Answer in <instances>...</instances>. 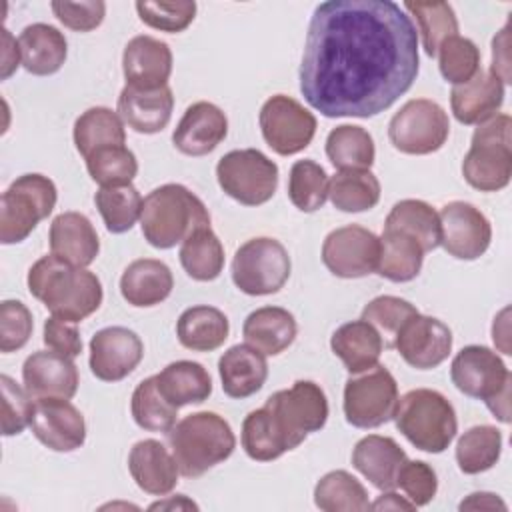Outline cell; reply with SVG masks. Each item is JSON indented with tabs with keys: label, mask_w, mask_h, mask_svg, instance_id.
<instances>
[{
	"label": "cell",
	"mask_w": 512,
	"mask_h": 512,
	"mask_svg": "<svg viewBox=\"0 0 512 512\" xmlns=\"http://www.w3.org/2000/svg\"><path fill=\"white\" fill-rule=\"evenodd\" d=\"M418 68V32L396 2L328 0L308 24L300 92L326 118H372L412 88Z\"/></svg>",
	"instance_id": "1"
},
{
	"label": "cell",
	"mask_w": 512,
	"mask_h": 512,
	"mask_svg": "<svg viewBox=\"0 0 512 512\" xmlns=\"http://www.w3.org/2000/svg\"><path fill=\"white\" fill-rule=\"evenodd\" d=\"M28 290L52 316L66 322H82L102 304V284L86 268L74 266L54 254L36 260L28 270Z\"/></svg>",
	"instance_id": "2"
},
{
	"label": "cell",
	"mask_w": 512,
	"mask_h": 512,
	"mask_svg": "<svg viewBox=\"0 0 512 512\" xmlns=\"http://www.w3.org/2000/svg\"><path fill=\"white\" fill-rule=\"evenodd\" d=\"M206 226H210L208 208L182 184H162L142 200L140 228L154 248L168 250Z\"/></svg>",
	"instance_id": "3"
},
{
	"label": "cell",
	"mask_w": 512,
	"mask_h": 512,
	"mask_svg": "<svg viewBox=\"0 0 512 512\" xmlns=\"http://www.w3.org/2000/svg\"><path fill=\"white\" fill-rule=\"evenodd\" d=\"M168 444L180 474L198 478L232 456L236 436L220 414L204 410L176 422L168 432Z\"/></svg>",
	"instance_id": "4"
},
{
	"label": "cell",
	"mask_w": 512,
	"mask_h": 512,
	"mask_svg": "<svg viewBox=\"0 0 512 512\" xmlns=\"http://www.w3.org/2000/svg\"><path fill=\"white\" fill-rule=\"evenodd\" d=\"M394 422L414 448L430 454L444 452L458 432L454 406L430 388H414L398 398Z\"/></svg>",
	"instance_id": "5"
},
{
	"label": "cell",
	"mask_w": 512,
	"mask_h": 512,
	"mask_svg": "<svg viewBox=\"0 0 512 512\" xmlns=\"http://www.w3.org/2000/svg\"><path fill=\"white\" fill-rule=\"evenodd\" d=\"M464 180L480 192H498L512 178V118L496 114L478 124L462 160Z\"/></svg>",
	"instance_id": "6"
},
{
	"label": "cell",
	"mask_w": 512,
	"mask_h": 512,
	"mask_svg": "<svg viewBox=\"0 0 512 512\" xmlns=\"http://www.w3.org/2000/svg\"><path fill=\"white\" fill-rule=\"evenodd\" d=\"M452 384L466 396L484 400L500 422H510L512 376L504 360L488 346H464L450 364Z\"/></svg>",
	"instance_id": "7"
},
{
	"label": "cell",
	"mask_w": 512,
	"mask_h": 512,
	"mask_svg": "<svg viewBox=\"0 0 512 512\" xmlns=\"http://www.w3.org/2000/svg\"><path fill=\"white\" fill-rule=\"evenodd\" d=\"M58 200L56 184L44 174H22L0 200V242L26 240L40 220L48 218Z\"/></svg>",
	"instance_id": "8"
},
{
	"label": "cell",
	"mask_w": 512,
	"mask_h": 512,
	"mask_svg": "<svg viewBox=\"0 0 512 512\" xmlns=\"http://www.w3.org/2000/svg\"><path fill=\"white\" fill-rule=\"evenodd\" d=\"M290 270L288 250L268 236L246 240L232 258V282L248 296L276 294L288 282Z\"/></svg>",
	"instance_id": "9"
},
{
	"label": "cell",
	"mask_w": 512,
	"mask_h": 512,
	"mask_svg": "<svg viewBox=\"0 0 512 512\" xmlns=\"http://www.w3.org/2000/svg\"><path fill=\"white\" fill-rule=\"evenodd\" d=\"M216 180L222 192L236 202L260 206L278 188V166L256 148L230 150L216 164Z\"/></svg>",
	"instance_id": "10"
},
{
	"label": "cell",
	"mask_w": 512,
	"mask_h": 512,
	"mask_svg": "<svg viewBox=\"0 0 512 512\" xmlns=\"http://www.w3.org/2000/svg\"><path fill=\"white\" fill-rule=\"evenodd\" d=\"M450 134L446 110L428 98L408 100L390 120L388 138L404 154H432L444 146Z\"/></svg>",
	"instance_id": "11"
},
{
	"label": "cell",
	"mask_w": 512,
	"mask_h": 512,
	"mask_svg": "<svg viewBox=\"0 0 512 512\" xmlns=\"http://www.w3.org/2000/svg\"><path fill=\"white\" fill-rule=\"evenodd\" d=\"M398 406L396 378L384 366L348 378L344 386V416L354 428H378L394 418Z\"/></svg>",
	"instance_id": "12"
},
{
	"label": "cell",
	"mask_w": 512,
	"mask_h": 512,
	"mask_svg": "<svg viewBox=\"0 0 512 512\" xmlns=\"http://www.w3.org/2000/svg\"><path fill=\"white\" fill-rule=\"evenodd\" d=\"M260 130L266 144L280 156H292L310 146L316 134V118L298 100L276 94L260 108Z\"/></svg>",
	"instance_id": "13"
},
{
	"label": "cell",
	"mask_w": 512,
	"mask_h": 512,
	"mask_svg": "<svg viewBox=\"0 0 512 512\" xmlns=\"http://www.w3.org/2000/svg\"><path fill=\"white\" fill-rule=\"evenodd\" d=\"M264 406L272 410L298 446L310 432L324 428L328 420L326 394L312 380H296L290 388L274 392Z\"/></svg>",
	"instance_id": "14"
},
{
	"label": "cell",
	"mask_w": 512,
	"mask_h": 512,
	"mask_svg": "<svg viewBox=\"0 0 512 512\" xmlns=\"http://www.w3.org/2000/svg\"><path fill=\"white\" fill-rule=\"evenodd\" d=\"M380 238L358 224L332 230L322 244V262L338 278H364L378 268Z\"/></svg>",
	"instance_id": "15"
},
{
	"label": "cell",
	"mask_w": 512,
	"mask_h": 512,
	"mask_svg": "<svg viewBox=\"0 0 512 512\" xmlns=\"http://www.w3.org/2000/svg\"><path fill=\"white\" fill-rule=\"evenodd\" d=\"M440 244L458 260L480 258L492 240L490 220L470 202L454 200L442 206L440 214Z\"/></svg>",
	"instance_id": "16"
},
{
	"label": "cell",
	"mask_w": 512,
	"mask_h": 512,
	"mask_svg": "<svg viewBox=\"0 0 512 512\" xmlns=\"http://www.w3.org/2000/svg\"><path fill=\"white\" fill-rule=\"evenodd\" d=\"M394 348L416 370L440 366L452 350V330L434 316L414 314L394 336Z\"/></svg>",
	"instance_id": "17"
},
{
	"label": "cell",
	"mask_w": 512,
	"mask_h": 512,
	"mask_svg": "<svg viewBox=\"0 0 512 512\" xmlns=\"http://www.w3.org/2000/svg\"><path fill=\"white\" fill-rule=\"evenodd\" d=\"M144 356L140 336L124 326L98 330L90 340V370L102 382H118L130 376Z\"/></svg>",
	"instance_id": "18"
},
{
	"label": "cell",
	"mask_w": 512,
	"mask_h": 512,
	"mask_svg": "<svg viewBox=\"0 0 512 512\" xmlns=\"http://www.w3.org/2000/svg\"><path fill=\"white\" fill-rule=\"evenodd\" d=\"M30 428L54 452H74L86 440L84 416L66 398H36Z\"/></svg>",
	"instance_id": "19"
},
{
	"label": "cell",
	"mask_w": 512,
	"mask_h": 512,
	"mask_svg": "<svg viewBox=\"0 0 512 512\" xmlns=\"http://www.w3.org/2000/svg\"><path fill=\"white\" fill-rule=\"evenodd\" d=\"M22 382L32 398H66L78 390V368L72 358L54 350H38L24 360Z\"/></svg>",
	"instance_id": "20"
},
{
	"label": "cell",
	"mask_w": 512,
	"mask_h": 512,
	"mask_svg": "<svg viewBox=\"0 0 512 512\" xmlns=\"http://www.w3.org/2000/svg\"><path fill=\"white\" fill-rule=\"evenodd\" d=\"M228 134L226 114L212 102H194L186 108L172 132V144L186 156L210 154Z\"/></svg>",
	"instance_id": "21"
},
{
	"label": "cell",
	"mask_w": 512,
	"mask_h": 512,
	"mask_svg": "<svg viewBox=\"0 0 512 512\" xmlns=\"http://www.w3.org/2000/svg\"><path fill=\"white\" fill-rule=\"evenodd\" d=\"M122 72L128 86L160 88L168 86L172 74V50L154 36H134L122 52Z\"/></svg>",
	"instance_id": "22"
},
{
	"label": "cell",
	"mask_w": 512,
	"mask_h": 512,
	"mask_svg": "<svg viewBox=\"0 0 512 512\" xmlns=\"http://www.w3.org/2000/svg\"><path fill=\"white\" fill-rule=\"evenodd\" d=\"M174 108V96L170 86L160 88H134L124 86L118 96V114L134 132L156 134L162 132Z\"/></svg>",
	"instance_id": "23"
},
{
	"label": "cell",
	"mask_w": 512,
	"mask_h": 512,
	"mask_svg": "<svg viewBox=\"0 0 512 512\" xmlns=\"http://www.w3.org/2000/svg\"><path fill=\"white\" fill-rule=\"evenodd\" d=\"M128 470L140 490L164 496L178 484V464L162 442L146 438L136 442L128 454Z\"/></svg>",
	"instance_id": "24"
},
{
	"label": "cell",
	"mask_w": 512,
	"mask_h": 512,
	"mask_svg": "<svg viewBox=\"0 0 512 512\" xmlns=\"http://www.w3.org/2000/svg\"><path fill=\"white\" fill-rule=\"evenodd\" d=\"M48 240L54 256L80 268L90 266L100 252L98 234L82 212L58 214L50 224Z\"/></svg>",
	"instance_id": "25"
},
{
	"label": "cell",
	"mask_w": 512,
	"mask_h": 512,
	"mask_svg": "<svg viewBox=\"0 0 512 512\" xmlns=\"http://www.w3.org/2000/svg\"><path fill=\"white\" fill-rule=\"evenodd\" d=\"M504 104V84L490 72L482 68L478 74L466 84L452 86L450 92V108L454 118L460 124L472 126L482 124L488 118L496 116V112Z\"/></svg>",
	"instance_id": "26"
},
{
	"label": "cell",
	"mask_w": 512,
	"mask_h": 512,
	"mask_svg": "<svg viewBox=\"0 0 512 512\" xmlns=\"http://www.w3.org/2000/svg\"><path fill=\"white\" fill-rule=\"evenodd\" d=\"M406 458L394 438L380 434L360 438L352 450V466L382 492L396 488V476Z\"/></svg>",
	"instance_id": "27"
},
{
	"label": "cell",
	"mask_w": 512,
	"mask_h": 512,
	"mask_svg": "<svg viewBox=\"0 0 512 512\" xmlns=\"http://www.w3.org/2000/svg\"><path fill=\"white\" fill-rule=\"evenodd\" d=\"M218 374L226 396L242 400L256 394L268 378L266 356L250 344L230 346L218 360Z\"/></svg>",
	"instance_id": "28"
},
{
	"label": "cell",
	"mask_w": 512,
	"mask_h": 512,
	"mask_svg": "<svg viewBox=\"0 0 512 512\" xmlns=\"http://www.w3.org/2000/svg\"><path fill=\"white\" fill-rule=\"evenodd\" d=\"M172 288V270L156 258H138L120 276V294L136 308H150L164 302Z\"/></svg>",
	"instance_id": "29"
},
{
	"label": "cell",
	"mask_w": 512,
	"mask_h": 512,
	"mask_svg": "<svg viewBox=\"0 0 512 512\" xmlns=\"http://www.w3.org/2000/svg\"><path fill=\"white\" fill-rule=\"evenodd\" d=\"M22 66L34 76H50L62 68L68 56L64 34L44 22L28 24L18 36Z\"/></svg>",
	"instance_id": "30"
},
{
	"label": "cell",
	"mask_w": 512,
	"mask_h": 512,
	"mask_svg": "<svg viewBox=\"0 0 512 512\" xmlns=\"http://www.w3.org/2000/svg\"><path fill=\"white\" fill-rule=\"evenodd\" d=\"M330 348L350 374H360L378 364L384 342L378 330L360 318L336 328L330 338Z\"/></svg>",
	"instance_id": "31"
},
{
	"label": "cell",
	"mask_w": 512,
	"mask_h": 512,
	"mask_svg": "<svg viewBox=\"0 0 512 512\" xmlns=\"http://www.w3.org/2000/svg\"><path fill=\"white\" fill-rule=\"evenodd\" d=\"M298 326L286 308L262 306L250 312L244 320L242 334L246 344L260 350L264 356H278L296 338Z\"/></svg>",
	"instance_id": "32"
},
{
	"label": "cell",
	"mask_w": 512,
	"mask_h": 512,
	"mask_svg": "<svg viewBox=\"0 0 512 512\" xmlns=\"http://www.w3.org/2000/svg\"><path fill=\"white\" fill-rule=\"evenodd\" d=\"M242 448L256 462H270L284 452L298 448V442L286 432L270 408L252 410L242 422Z\"/></svg>",
	"instance_id": "33"
},
{
	"label": "cell",
	"mask_w": 512,
	"mask_h": 512,
	"mask_svg": "<svg viewBox=\"0 0 512 512\" xmlns=\"http://www.w3.org/2000/svg\"><path fill=\"white\" fill-rule=\"evenodd\" d=\"M230 332L226 314L214 306H190L176 322L178 342L192 352H212L220 348Z\"/></svg>",
	"instance_id": "34"
},
{
	"label": "cell",
	"mask_w": 512,
	"mask_h": 512,
	"mask_svg": "<svg viewBox=\"0 0 512 512\" xmlns=\"http://www.w3.org/2000/svg\"><path fill=\"white\" fill-rule=\"evenodd\" d=\"M158 390L176 408L202 404L212 394V378L208 370L192 360L170 362L156 374Z\"/></svg>",
	"instance_id": "35"
},
{
	"label": "cell",
	"mask_w": 512,
	"mask_h": 512,
	"mask_svg": "<svg viewBox=\"0 0 512 512\" xmlns=\"http://www.w3.org/2000/svg\"><path fill=\"white\" fill-rule=\"evenodd\" d=\"M424 254L412 236L398 230H384L376 272L390 282H410L420 274Z\"/></svg>",
	"instance_id": "36"
},
{
	"label": "cell",
	"mask_w": 512,
	"mask_h": 512,
	"mask_svg": "<svg viewBox=\"0 0 512 512\" xmlns=\"http://www.w3.org/2000/svg\"><path fill=\"white\" fill-rule=\"evenodd\" d=\"M74 144L76 150L86 158L94 150L104 146L126 144L124 120L118 112L106 106H94L82 112L74 122Z\"/></svg>",
	"instance_id": "37"
},
{
	"label": "cell",
	"mask_w": 512,
	"mask_h": 512,
	"mask_svg": "<svg viewBox=\"0 0 512 512\" xmlns=\"http://www.w3.org/2000/svg\"><path fill=\"white\" fill-rule=\"evenodd\" d=\"M384 230H398L412 236L424 252L440 246L438 212L424 200L406 198L396 202L386 216Z\"/></svg>",
	"instance_id": "38"
},
{
	"label": "cell",
	"mask_w": 512,
	"mask_h": 512,
	"mask_svg": "<svg viewBox=\"0 0 512 512\" xmlns=\"http://www.w3.org/2000/svg\"><path fill=\"white\" fill-rule=\"evenodd\" d=\"M326 156L338 170H370L376 148L366 128L340 124L332 128L326 138Z\"/></svg>",
	"instance_id": "39"
},
{
	"label": "cell",
	"mask_w": 512,
	"mask_h": 512,
	"mask_svg": "<svg viewBox=\"0 0 512 512\" xmlns=\"http://www.w3.org/2000/svg\"><path fill=\"white\" fill-rule=\"evenodd\" d=\"M184 272L198 282L216 280L224 268V246L210 226L192 232L180 246Z\"/></svg>",
	"instance_id": "40"
},
{
	"label": "cell",
	"mask_w": 512,
	"mask_h": 512,
	"mask_svg": "<svg viewBox=\"0 0 512 512\" xmlns=\"http://www.w3.org/2000/svg\"><path fill=\"white\" fill-rule=\"evenodd\" d=\"M314 504L324 512H362L370 508L366 488L346 470H332L316 482Z\"/></svg>",
	"instance_id": "41"
},
{
	"label": "cell",
	"mask_w": 512,
	"mask_h": 512,
	"mask_svg": "<svg viewBox=\"0 0 512 512\" xmlns=\"http://www.w3.org/2000/svg\"><path fill=\"white\" fill-rule=\"evenodd\" d=\"M328 196L342 212H364L378 204L380 182L370 170H338L330 178Z\"/></svg>",
	"instance_id": "42"
},
{
	"label": "cell",
	"mask_w": 512,
	"mask_h": 512,
	"mask_svg": "<svg viewBox=\"0 0 512 512\" xmlns=\"http://www.w3.org/2000/svg\"><path fill=\"white\" fill-rule=\"evenodd\" d=\"M502 452V432L490 424L468 428L456 442V462L464 474L490 470Z\"/></svg>",
	"instance_id": "43"
},
{
	"label": "cell",
	"mask_w": 512,
	"mask_h": 512,
	"mask_svg": "<svg viewBox=\"0 0 512 512\" xmlns=\"http://www.w3.org/2000/svg\"><path fill=\"white\" fill-rule=\"evenodd\" d=\"M94 204L112 234L128 232L142 212V196L132 184L100 186L94 194Z\"/></svg>",
	"instance_id": "44"
},
{
	"label": "cell",
	"mask_w": 512,
	"mask_h": 512,
	"mask_svg": "<svg viewBox=\"0 0 512 512\" xmlns=\"http://www.w3.org/2000/svg\"><path fill=\"white\" fill-rule=\"evenodd\" d=\"M130 410L134 422L148 432H170L176 424L178 408L158 390L156 376L144 378L132 392Z\"/></svg>",
	"instance_id": "45"
},
{
	"label": "cell",
	"mask_w": 512,
	"mask_h": 512,
	"mask_svg": "<svg viewBox=\"0 0 512 512\" xmlns=\"http://www.w3.org/2000/svg\"><path fill=\"white\" fill-rule=\"evenodd\" d=\"M404 10L414 16L422 38L424 52L436 56L440 44L458 34V20L454 8L448 2H404Z\"/></svg>",
	"instance_id": "46"
},
{
	"label": "cell",
	"mask_w": 512,
	"mask_h": 512,
	"mask_svg": "<svg viewBox=\"0 0 512 512\" xmlns=\"http://www.w3.org/2000/svg\"><path fill=\"white\" fill-rule=\"evenodd\" d=\"M328 174L314 160H296L288 176V198L300 212H316L328 198Z\"/></svg>",
	"instance_id": "47"
},
{
	"label": "cell",
	"mask_w": 512,
	"mask_h": 512,
	"mask_svg": "<svg viewBox=\"0 0 512 512\" xmlns=\"http://www.w3.org/2000/svg\"><path fill=\"white\" fill-rule=\"evenodd\" d=\"M84 160L90 178L100 186L130 184L138 174V160L124 144L98 148Z\"/></svg>",
	"instance_id": "48"
},
{
	"label": "cell",
	"mask_w": 512,
	"mask_h": 512,
	"mask_svg": "<svg viewBox=\"0 0 512 512\" xmlns=\"http://www.w3.org/2000/svg\"><path fill=\"white\" fill-rule=\"evenodd\" d=\"M438 68L446 82L458 86L472 80L480 70V50L478 46L460 34L446 38L438 52Z\"/></svg>",
	"instance_id": "49"
},
{
	"label": "cell",
	"mask_w": 512,
	"mask_h": 512,
	"mask_svg": "<svg viewBox=\"0 0 512 512\" xmlns=\"http://www.w3.org/2000/svg\"><path fill=\"white\" fill-rule=\"evenodd\" d=\"M134 6L140 20L146 26L160 32H168V34L186 30L196 16V2H190V0H178V2L138 0Z\"/></svg>",
	"instance_id": "50"
},
{
	"label": "cell",
	"mask_w": 512,
	"mask_h": 512,
	"mask_svg": "<svg viewBox=\"0 0 512 512\" xmlns=\"http://www.w3.org/2000/svg\"><path fill=\"white\" fill-rule=\"evenodd\" d=\"M2 390V434L14 436L20 434L26 426H30V418L34 412L32 396L26 388L18 386L8 374L0 376Z\"/></svg>",
	"instance_id": "51"
},
{
	"label": "cell",
	"mask_w": 512,
	"mask_h": 512,
	"mask_svg": "<svg viewBox=\"0 0 512 512\" xmlns=\"http://www.w3.org/2000/svg\"><path fill=\"white\" fill-rule=\"evenodd\" d=\"M414 314H418V308L398 296H376L372 298L364 310H362V320L370 322L374 328H380L384 334L396 336V332L402 328L406 320H410Z\"/></svg>",
	"instance_id": "52"
},
{
	"label": "cell",
	"mask_w": 512,
	"mask_h": 512,
	"mask_svg": "<svg viewBox=\"0 0 512 512\" xmlns=\"http://www.w3.org/2000/svg\"><path fill=\"white\" fill-rule=\"evenodd\" d=\"M32 312L20 300H4L0 304V352L20 350L32 334Z\"/></svg>",
	"instance_id": "53"
},
{
	"label": "cell",
	"mask_w": 512,
	"mask_h": 512,
	"mask_svg": "<svg viewBox=\"0 0 512 512\" xmlns=\"http://www.w3.org/2000/svg\"><path fill=\"white\" fill-rule=\"evenodd\" d=\"M396 488H402L406 498L418 508L426 506L438 490L434 468L424 460H404L396 476Z\"/></svg>",
	"instance_id": "54"
},
{
	"label": "cell",
	"mask_w": 512,
	"mask_h": 512,
	"mask_svg": "<svg viewBox=\"0 0 512 512\" xmlns=\"http://www.w3.org/2000/svg\"><path fill=\"white\" fill-rule=\"evenodd\" d=\"M54 16L74 32H90L98 28L106 16V4L102 0H82V2H60L50 4Z\"/></svg>",
	"instance_id": "55"
},
{
	"label": "cell",
	"mask_w": 512,
	"mask_h": 512,
	"mask_svg": "<svg viewBox=\"0 0 512 512\" xmlns=\"http://www.w3.org/2000/svg\"><path fill=\"white\" fill-rule=\"evenodd\" d=\"M42 340L48 346V350H54L68 358H76L82 352V338L76 324L56 316L46 318Z\"/></svg>",
	"instance_id": "56"
},
{
	"label": "cell",
	"mask_w": 512,
	"mask_h": 512,
	"mask_svg": "<svg viewBox=\"0 0 512 512\" xmlns=\"http://www.w3.org/2000/svg\"><path fill=\"white\" fill-rule=\"evenodd\" d=\"M490 74H494L502 84H510V32L508 24L492 40V64Z\"/></svg>",
	"instance_id": "57"
},
{
	"label": "cell",
	"mask_w": 512,
	"mask_h": 512,
	"mask_svg": "<svg viewBox=\"0 0 512 512\" xmlns=\"http://www.w3.org/2000/svg\"><path fill=\"white\" fill-rule=\"evenodd\" d=\"M458 508L460 510H506V504L498 494L472 492L460 502Z\"/></svg>",
	"instance_id": "58"
},
{
	"label": "cell",
	"mask_w": 512,
	"mask_h": 512,
	"mask_svg": "<svg viewBox=\"0 0 512 512\" xmlns=\"http://www.w3.org/2000/svg\"><path fill=\"white\" fill-rule=\"evenodd\" d=\"M2 80H6L16 68H18V60H20V46L16 44V40L12 38V34L4 28L2 30Z\"/></svg>",
	"instance_id": "59"
},
{
	"label": "cell",
	"mask_w": 512,
	"mask_h": 512,
	"mask_svg": "<svg viewBox=\"0 0 512 512\" xmlns=\"http://www.w3.org/2000/svg\"><path fill=\"white\" fill-rule=\"evenodd\" d=\"M372 510H416V506L406 498L396 494L394 490H384L382 496H378L372 504Z\"/></svg>",
	"instance_id": "60"
},
{
	"label": "cell",
	"mask_w": 512,
	"mask_h": 512,
	"mask_svg": "<svg viewBox=\"0 0 512 512\" xmlns=\"http://www.w3.org/2000/svg\"><path fill=\"white\" fill-rule=\"evenodd\" d=\"M198 508L194 502H190L184 494H178V498H172V500H168V502H154L152 506H150V510H158V508Z\"/></svg>",
	"instance_id": "61"
}]
</instances>
